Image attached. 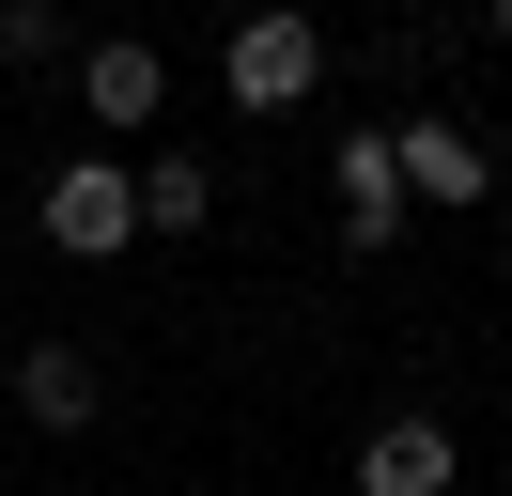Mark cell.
Listing matches in <instances>:
<instances>
[{"instance_id":"1","label":"cell","mask_w":512,"mask_h":496,"mask_svg":"<svg viewBox=\"0 0 512 496\" xmlns=\"http://www.w3.org/2000/svg\"><path fill=\"white\" fill-rule=\"evenodd\" d=\"M218 78H233V109H311V93H326V16H295V0L233 16Z\"/></svg>"},{"instance_id":"2","label":"cell","mask_w":512,"mask_h":496,"mask_svg":"<svg viewBox=\"0 0 512 496\" xmlns=\"http://www.w3.org/2000/svg\"><path fill=\"white\" fill-rule=\"evenodd\" d=\"M32 217H47V248H63V264H125V248H140V171H109V155H63Z\"/></svg>"},{"instance_id":"3","label":"cell","mask_w":512,"mask_h":496,"mask_svg":"<svg viewBox=\"0 0 512 496\" xmlns=\"http://www.w3.org/2000/svg\"><path fill=\"white\" fill-rule=\"evenodd\" d=\"M326 202H342V233L357 248H404V171H388V124H342V155H326Z\"/></svg>"},{"instance_id":"4","label":"cell","mask_w":512,"mask_h":496,"mask_svg":"<svg viewBox=\"0 0 512 496\" xmlns=\"http://www.w3.org/2000/svg\"><path fill=\"white\" fill-rule=\"evenodd\" d=\"M450 481H466V450H450V419H419V403L357 434V496H450Z\"/></svg>"},{"instance_id":"5","label":"cell","mask_w":512,"mask_h":496,"mask_svg":"<svg viewBox=\"0 0 512 496\" xmlns=\"http://www.w3.org/2000/svg\"><path fill=\"white\" fill-rule=\"evenodd\" d=\"M388 171H404V202H435V217H466L481 186H497V155H481L466 124H388Z\"/></svg>"},{"instance_id":"6","label":"cell","mask_w":512,"mask_h":496,"mask_svg":"<svg viewBox=\"0 0 512 496\" xmlns=\"http://www.w3.org/2000/svg\"><path fill=\"white\" fill-rule=\"evenodd\" d=\"M16 403H32L47 434H94V419H109V372H94V341H32V357H16Z\"/></svg>"},{"instance_id":"7","label":"cell","mask_w":512,"mask_h":496,"mask_svg":"<svg viewBox=\"0 0 512 496\" xmlns=\"http://www.w3.org/2000/svg\"><path fill=\"white\" fill-rule=\"evenodd\" d=\"M78 109L94 124H156L171 109V62L140 47V31H109V47H78Z\"/></svg>"},{"instance_id":"8","label":"cell","mask_w":512,"mask_h":496,"mask_svg":"<svg viewBox=\"0 0 512 496\" xmlns=\"http://www.w3.org/2000/svg\"><path fill=\"white\" fill-rule=\"evenodd\" d=\"M202 217H218L202 155H140V233H202Z\"/></svg>"},{"instance_id":"9","label":"cell","mask_w":512,"mask_h":496,"mask_svg":"<svg viewBox=\"0 0 512 496\" xmlns=\"http://www.w3.org/2000/svg\"><path fill=\"white\" fill-rule=\"evenodd\" d=\"M0 62H16V78H32V62H63V16H47V0H0Z\"/></svg>"},{"instance_id":"10","label":"cell","mask_w":512,"mask_h":496,"mask_svg":"<svg viewBox=\"0 0 512 496\" xmlns=\"http://www.w3.org/2000/svg\"><path fill=\"white\" fill-rule=\"evenodd\" d=\"M481 31H497V47H512V0H481Z\"/></svg>"},{"instance_id":"11","label":"cell","mask_w":512,"mask_h":496,"mask_svg":"<svg viewBox=\"0 0 512 496\" xmlns=\"http://www.w3.org/2000/svg\"><path fill=\"white\" fill-rule=\"evenodd\" d=\"M295 16H326V0H295Z\"/></svg>"}]
</instances>
